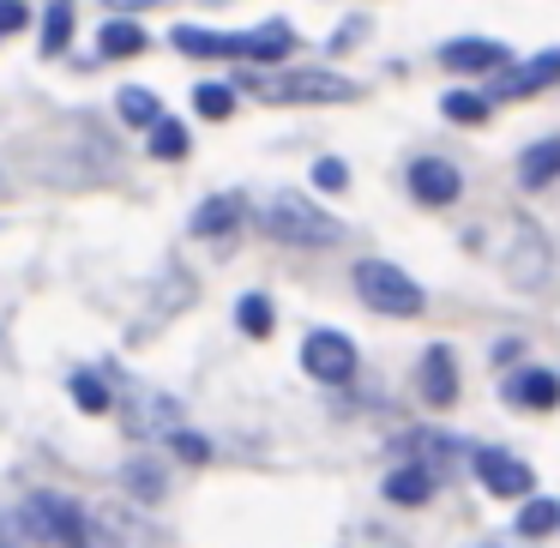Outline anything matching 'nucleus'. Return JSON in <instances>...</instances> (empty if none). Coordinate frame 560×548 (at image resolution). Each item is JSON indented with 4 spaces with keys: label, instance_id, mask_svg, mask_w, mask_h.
I'll list each match as a JSON object with an SVG mask.
<instances>
[{
    "label": "nucleus",
    "instance_id": "nucleus-1",
    "mask_svg": "<svg viewBox=\"0 0 560 548\" xmlns=\"http://www.w3.org/2000/svg\"><path fill=\"white\" fill-rule=\"evenodd\" d=\"M259 230L271 235V242H283V247H331V242H343V223L331 218V211H319L314 199H302V194H278L266 211H259Z\"/></svg>",
    "mask_w": 560,
    "mask_h": 548
},
{
    "label": "nucleus",
    "instance_id": "nucleus-2",
    "mask_svg": "<svg viewBox=\"0 0 560 548\" xmlns=\"http://www.w3.org/2000/svg\"><path fill=\"white\" fill-rule=\"evenodd\" d=\"M350 283H355V295H362L374 314H386V319H416L428 307L422 283H416L404 266H392V259H355Z\"/></svg>",
    "mask_w": 560,
    "mask_h": 548
},
{
    "label": "nucleus",
    "instance_id": "nucleus-3",
    "mask_svg": "<svg viewBox=\"0 0 560 548\" xmlns=\"http://www.w3.org/2000/svg\"><path fill=\"white\" fill-rule=\"evenodd\" d=\"M91 530L103 548H175V536L163 524L145 518V506H121V500H103L91 512Z\"/></svg>",
    "mask_w": 560,
    "mask_h": 548
},
{
    "label": "nucleus",
    "instance_id": "nucleus-4",
    "mask_svg": "<svg viewBox=\"0 0 560 548\" xmlns=\"http://www.w3.org/2000/svg\"><path fill=\"white\" fill-rule=\"evenodd\" d=\"M25 524H37V536L61 548H97V530H91V512L73 506L67 494H31L25 500Z\"/></svg>",
    "mask_w": 560,
    "mask_h": 548
},
{
    "label": "nucleus",
    "instance_id": "nucleus-5",
    "mask_svg": "<svg viewBox=\"0 0 560 548\" xmlns=\"http://www.w3.org/2000/svg\"><path fill=\"white\" fill-rule=\"evenodd\" d=\"M247 91L266 103H350L355 85L338 73H266V79H247Z\"/></svg>",
    "mask_w": 560,
    "mask_h": 548
},
{
    "label": "nucleus",
    "instance_id": "nucleus-6",
    "mask_svg": "<svg viewBox=\"0 0 560 548\" xmlns=\"http://www.w3.org/2000/svg\"><path fill=\"white\" fill-rule=\"evenodd\" d=\"M121 422H127V434L133 440H175L182 434V404L170 398V392H151V386H139L133 398L121 404Z\"/></svg>",
    "mask_w": 560,
    "mask_h": 548
},
{
    "label": "nucleus",
    "instance_id": "nucleus-7",
    "mask_svg": "<svg viewBox=\"0 0 560 548\" xmlns=\"http://www.w3.org/2000/svg\"><path fill=\"white\" fill-rule=\"evenodd\" d=\"M470 470H476V482H488V494H500V500H530L536 494L530 464L512 458V452H500V446L470 452Z\"/></svg>",
    "mask_w": 560,
    "mask_h": 548
},
{
    "label": "nucleus",
    "instance_id": "nucleus-8",
    "mask_svg": "<svg viewBox=\"0 0 560 548\" xmlns=\"http://www.w3.org/2000/svg\"><path fill=\"white\" fill-rule=\"evenodd\" d=\"M302 368H307L314 380H326V386H343V380L355 374V343L343 338V331H307Z\"/></svg>",
    "mask_w": 560,
    "mask_h": 548
},
{
    "label": "nucleus",
    "instance_id": "nucleus-9",
    "mask_svg": "<svg viewBox=\"0 0 560 548\" xmlns=\"http://www.w3.org/2000/svg\"><path fill=\"white\" fill-rule=\"evenodd\" d=\"M440 67H446V73H506L512 55H506V43H494V37H458V43L440 49Z\"/></svg>",
    "mask_w": 560,
    "mask_h": 548
},
{
    "label": "nucleus",
    "instance_id": "nucleus-10",
    "mask_svg": "<svg viewBox=\"0 0 560 548\" xmlns=\"http://www.w3.org/2000/svg\"><path fill=\"white\" fill-rule=\"evenodd\" d=\"M548 85H560V49H548V55H536V61H524V67L494 73V97H536V91H548ZM494 97H488V103H494Z\"/></svg>",
    "mask_w": 560,
    "mask_h": 548
},
{
    "label": "nucleus",
    "instance_id": "nucleus-11",
    "mask_svg": "<svg viewBox=\"0 0 560 548\" xmlns=\"http://www.w3.org/2000/svg\"><path fill=\"white\" fill-rule=\"evenodd\" d=\"M410 194L422 199V206H452V199L464 194V175L452 170L446 158H416L410 163Z\"/></svg>",
    "mask_w": 560,
    "mask_h": 548
},
{
    "label": "nucleus",
    "instance_id": "nucleus-12",
    "mask_svg": "<svg viewBox=\"0 0 560 548\" xmlns=\"http://www.w3.org/2000/svg\"><path fill=\"white\" fill-rule=\"evenodd\" d=\"M295 49V31L283 25V19H266L259 31H247V37H235V61H259V67H278L290 61Z\"/></svg>",
    "mask_w": 560,
    "mask_h": 548
},
{
    "label": "nucleus",
    "instance_id": "nucleus-13",
    "mask_svg": "<svg viewBox=\"0 0 560 548\" xmlns=\"http://www.w3.org/2000/svg\"><path fill=\"white\" fill-rule=\"evenodd\" d=\"M506 404H512V410H555V404H560V380L548 374V368H518V374L506 380Z\"/></svg>",
    "mask_w": 560,
    "mask_h": 548
},
{
    "label": "nucleus",
    "instance_id": "nucleus-14",
    "mask_svg": "<svg viewBox=\"0 0 560 548\" xmlns=\"http://www.w3.org/2000/svg\"><path fill=\"white\" fill-rule=\"evenodd\" d=\"M506 278H512V283H524V290L548 278V242H542V230L518 223V247H512V259H506Z\"/></svg>",
    "mask_w": 560,
    "mask_h": 548
},
{
    "label": "nucleus",
    "instance_id": "nucleus-15",
    "mask_svg": "<svg viewBox=\"0 0 560 548\" xmlns=\"http://www.w3.org/2000/svg\"><path fill=\"white\" fill-rule=\"evenodd\" d=\"M422 398L434 404V410H446V404L458 398V362H452L446 343H434V350L422 355Z\"/></svg>",
    "mask_w": 560,
    "mask_h": 548
},
{
    "label": "nucleus",
    "instance_id": "nucleus-16",
    "mask_svg": "<svg viewBox=\"0 0 560 548\" xmlns=\"http://www.w3.org/2000/svg\"><path fill=\"white\" fill-rule=\"evenodd\" d=\"M242 218H247V199H242V194H211L206 206L194 211V235H206V242H218V235L242 230Z\"/></svg>",
    "mask_w": 560,
    "mask_h": 548
},
{
    "label": "nucleus",
    "instance_id": "nucleus-17",
    "mask_svg": "<svg viewBox=\"0 0 560 548\" xmlns=\"http://www.w3.org/2000/svg\"><path fill=\"white\" fill-rule=\"evenodd\" d=\"M121 482H127V494H133L139 506H158V500L170 494V470H163L158 458H127L121 464Z\"/></svg>",
    "mask_w": 560,
    "mask_h": 548
},
{
    "label": "nucleus",
    "instance_id": "nucleus-18",
    "mask_svg": "<svg viewBox=\"0 0 560 548\" xmlns=\"http://www.w3.org/2000/svg\"><path fill=\"white\" fill-rule=\"evenodd\" d=\"M440 488L434 470H422V464H398V470L386 476V500H398V506H428Z\"/></svg>",
    "mask_w": 560,
    "mask_h": 548
},
{
    "label": "nucleus",
    "instance_id": "nucleus-19",
    "mask_svg": "<svg viewBox=\"0 0 560 548\" xmlns=\"http://www.w3.org/2000/svg\"><path fill=\"white\" fill-rule=\"evenodd\" d=\"M145 49H151V37H145V25H133V19H109L103 37H97V55H109V61H127V55H145Z\"/></svg>",
    "mask_w": 560,
    "mask_h": 548
},
{
    "label": "nucleus",
    "instance_id": "nucleus-20",
    "mask_svg": "<svg viewBox=\"0 0 560 548\" xmlns=\"http://www.w3.org/2000/svg\"><path fill=\"white\" fill-rule=\"evenodd\" d=\"M555 175H560V139H542V145H530L518 158V182L530 187V194H536V187H548Z\"/></svg>",
    "mask_w": 560,
    "mask_h": 548
},
{
    "label": "nucleus",
    "instance_id": "nucleus-21",
    "mask_svg": "<svg viewBox=\"0 0 560 548\" xmlns=\"http://www.w3.org/2000/svg\"><path fill=\"white\" fill-rule=\"evenodd\" d=\"M175 49L199 55V61H223V55H235V37H223V31H199V25H175Z\"/></svg>",
    "mask_w": 560,
    "mask_h": 548
},
{
    "label": "nucleus",
    "instance_id": "nucleus-22",
    "mask_svg": "<svg viewBox=\"0 0 560 548\" xmlns=\"http://www.w3.org/2000/svg\"><path fill=\"white\" fill-rule=\"evenodd\" d=\"M115 109H121V121H127V127H158V121H163L158 91H145V85H127L121 97H115Z\"/></svg>",
    "mask_w": 560,
    "mask_h": 548
},
{
    "label": "nucleus",
    "instance_id": "nucleus-23",
    "mask_svg": "<svg viewBox=\"0 0 560 548\" xmlns=\"http://www.w3.org/2000/svg\"><path fill=\"white\" fill-rule=\"evenodd\" d=\"M440 109H446V121H458V127H482L488 115H494V103H488L482 91H446Z\"/></svg>",
    "mask_w": 560,
    "mask_h": 548
},
{
    "label": "nucleus",
    "instance_id": "nucleus-24",
    "mask_svg": "<svg viewBox=\"0 0 560 548\" xmlns=\"http://www.w3.org/2000/svg\"><path fill=\"white\" fill-rule=\"evenodd\" d=\"M73 43V0H49V19H43V55H67Z\"/></svg>",
    "mask_w": 560,
    "mask_h": 548
},
{
    "label": "nucleus",
    "instance_id": "nucleus-25",
    "mask_svg": "<svg viewBox=\"0 0 560 548\" xmlns=\"http://www.w3.org/2000/svg\"><path fill=\"white\" fill-rule=\"evenodd\" d=\"M67 392H73V404H79V410H85V416H103V410H109V386H103V374H91V368H79V374L73 380H67Z\"/></svg>",
    "mask_w": 560,
    "mask_h": 548
},
{
    "label": "nucleus",
    "instance_id": "nucleus-26",
    "mask_svg": "<svg viewBox=\"0 0 560 548\" xmlns=\"http://www.w3.org/2000/svg\"><path fill=\"white\" fill-rule=\"evenodd\" d=\"M548 530H560V506L542 500V494H530L524 512H518V536H548Z\"/></svg>",
    "mask_w": 560,
    "mask_h": 548
},
{
    "label": "nucleus",
    "instance_id": "nucleus-27",
    "mask_svg": "<svg viewBox=\"0 0 560 548\" xmlns=\"http://www.w3.org/2000/svg\"><path fill=\"white\" fill-rule=\"evenodd\" d=\"M151 158H163V163L187 158V127H182V121H170V115H163V121L151 127Z\"/></svg>",
    "mask_w": 560,
    "mask_h": 548
},
{
    "label": "nucleus",
    "instance_id": "nucleus-28",
    "mask_svg": "<svg viewBox=\"0 0 560 548\" xmlns=\"http://www.w3.org/2000/svg\"><path fill=\"white\" fill-rule=\"evenodd\" d=\"M194 109L206 115V121H230V115H235V91L230 85H194Z\"/></svg>",
    "mask_w": 560,
    "mask_h": 548
},
{
    "label": "nucleus",
    "instance_id": "nucleus-29",
    "mask_svg": "<svg viewBox=\"0 0 560 548\" xmlns=\"http://www.w3.org/2000/svg\"><path fill=\"white\" fill-rule=\"evenodd\" d=\"M235 319H242V331H247V338H271V302H266V295H242Z\"/></svg>",
    "mask_w": 560,
    "mask_h": 548
},
{
    "label": "nucleus",
    "instance_id": "nucleus-30",
    "mask_svg": "<svg viewBox=\"0 0 560 548\" xmlns=\"http://www.w3.org/2000/svg\"><path fill=\"white\" fill-rule=\"evenodd\" d=\"M314 187H326V194H343V187H350V163L319 158V163H314Z\"/></svg>",
    "mask_w": 560,
    "mask_h": 548
},
{
    "label": "nucleus",
    "instance_id": "nucleus-31",
    "mask_svg": "<svg viewBox=\"0 0 560 548\" xmlns=\"http://www.w3.org/2000/svg\"><path fill=\"white\" fill-rule=\"evenodd\" d=\"M175 452H182L187 464H206V458H211L206 434H194V428H182V434H175Z\"/></svg>",
    "mask_w": 560,
    "mask_h": 548
},
{
    "label": "nucleus",
    "instance_id": "nucleus-32",
    "mask_svg": "<svg viewBox=\"0 0 560 548\" xmlns=\"http://www.w3.org/2000/svg\"><path fill=\"white\" fill-rule=\"evenodd\" d=\"M31 13H25V0H0V37H13V31H25Z\"/></svg>",
    "mask_w": 560,
    "mask_h": 548
},
{
    "label": "nucleus",
    "instance_id": "nucleus-33",
    "mask_svg": "<svg viewBox=\"0 0 560 548\" xmlns=\"http://www.w3.org/2000/svg\"><path fill=\"white\" fill-rule=\"evenodd\" d=\"M109 13H145V7H158V0H103Z\"/></svg>",
    "mask_w": 560,
    "mask_h": 548
}]
</instances>
